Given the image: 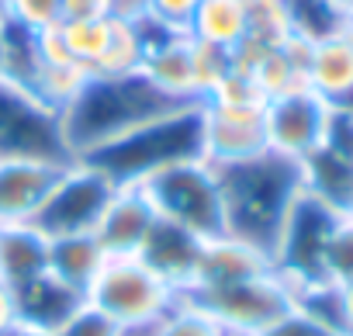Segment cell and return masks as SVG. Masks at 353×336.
I'll list each match as a JSON object with an SVG mask.
<instances>
[{
  "instance_id": "cell-41",
  "label": "cell",
  "mask_w": 353,
  "mask_h": 336,
  "mask_svg": "<svg viewBox=\"0 0 353 336\" xmlns=\"http://www.w3.org/2000/svg\"><path fill=\"white\" fill-rule=\"evenodd\" d=\"M11 336H56V333H46V329H25V326H18Z\"/></svg>"
},
{
  "instance_id": "cell-18",
  "label": "cell",
  "mask_w": 353,
  "mask_h": 336,
  "mask_svg": "<svg viewBox=\"0 0 353 336\" xmlns=\"http://www.w3.org/2000/svg\"><path fill=\"white\" fill-rule=\"evenodd\" d=\"M201 243H205V239H198V236L184 233L181 226L159 219L139 257H142L152 270H159L176 291L184 295V291L191 288V281H194V267H198Z\"/></svg>"
},
{
  "instance_id": "cell-42",
  "label": "cell",
  "mask_w": 353,
  "mask_h": 336,
  "mask_svg": "<svg viewBox=\"0 0 353 336\" xmlns=\"http://www.w3.org/2000/svg\"><path fill=\"white\" fill-rule=\"evenodd\" d=\"M329 4H336L343 14H350V18H353V0H329Z\"/></svg>"
},
{
  "instance_id": "cell-8",
  "label": "cell",
  "mask_w": 353,
  "mask_h": 336,
  "mask_svg": "<svg viewBox=\"0 0 353 336\" xmlns=\"http://www.w3.org/2000/svg\"><path fill=\"white\" fill-rule=\"evenodd\" d=\"M336 219H339V212H332L325 201H319L308 191H301V198L294 201V208L281 229L277 250H274V270H281L298 288V295L312 284H325L322 281V250H325V239H329Z\"/></svg>"
},
{
  "instance_id": "cell-44",
  "label": "cell",
  "mask_w": 353,
  "mask_h": 336,
  "mask_svg": "<svg viewBox=\"0 0 353 336\" xmlns=\"http://www.w3.org/2000/svg\"><path fill=\"white\" fill-rule=\"evenodd\" d=\"M149 329H152V326H149ZM149 329H139V333H135V336H149Z\"/></svg>"
},
{
  "instance_id": "cell-17",
  "label": "cell",
  "mask_w": 353,
  "mask_h": 336,
  "mask_svg": "<svg viewBox=\"0 0 353 336\" xmlns=\"http://www.w3.org/2000/svg\"><path fill=\"white\" fill-rule=\"evenodd\" d=\"M11 291H14V305H18L21 326L25 329H46V333H56L87 302L80 291H73L70 284H63L49 270L35 274L32 281H25V284H18Z\"/></svg>"
},
{
  "instance_id": "cell-37",
  "label": "cell",
  "mask_w": 353,
  "mask_h": 336,
  "mask_svg": "<svg viewBox=\"0 0 353 336\" xmlns=\"http://www.w3.org/2000/svg\"><path fill=\"white\" fill-rule=\"evenodd\" d=\"M111 18H118V21H128V25H145V21H152L149 0H114Z\"/></svg>"
},
{
  "instance_id": "cell-23",
  "label": "cell",
  "mask_w": 353,
  "mask_h": 336,
  "mask_svg": "<svg viewBox=\"0 0 353 336\" xmlns=\"http://www.w3.org/2000/svg\"><path fill=\"white\" fill-rule=\"evenodd\" d=\"M87 80H90V70L83 63H73V59H66V63H42L39 59V70H35V80H32L28 94H35L46 108L63 115L80 97Z\"/></svg>"
},
{
  "instance_id": "cell-20",
  "label": "cell",
  "mask_w": 353,
  "mask_h": 336,
  "mask_svg": "<svg viewBox=\"0 0 353 336\" xmlns=\"http://www.w3.org/2000/svg\"><path fill=\"white\" fill-rule=\"evenodd\" d=\"M49 267V236L35 226H0V281L18 288Z\"/></svg>"
},
{
  "instance_id": "cell-6",
  "label": "cell",
  "mask_w": 353,
  "mask_h": 336,
  "mask_svg": "<svg viewBox=\"0 0 353 336\" xmlns=\"http://www.w3.org/2000/svg\"><path fill=\"white\" fill-rule=\"evenodd\" d=\"M181 298L201 305L225 329V336H256L298 305V288L281 270H267L236 284L184 291Z\"/></svg>"
},
{
  "instance_id": "cell-15",
  "label": "cell",
  "mask_w": 353,
  "mask_h": 336,
  "mask_svg": "<svg viewBox=\"0 0 353 336\" xmlns=\"http://www.w3.org/2000/svg\"><path fill=\"white\" fill-rule=\"evenodd\" d=\"M267 270H274V260L263 250H256V246H250L236 236H215V239L201 243L194 281H191L188 291L236 284V281H246V277H256V274H267Z\"/></svg>"
},
{
  "instance_id": "cell-28",
  "label": "cell",
  "mask_w": 353,
  "mask_h": 336,
  "mask_svg": "<svg viewBox=\"0 0 353 336\" xmlns=\"http://www.w3.org/2000/svg\"><path fill=\"white\" fill-rule=\"evenodd\" d=\"M59 35L66 42V52L83 63L87 70L97 63V56L108 46L111 35V18H94V21H59Z\"/></svg>"
},
{
  "instance_id": "cell-16",
  "label": "cell",
  "mask_w": 353,
  "mask_h": 336,
  "mask_svg": "<svg viewBox=\"0 0 353 336\" xmlns=\"http://www.w3.org/2000/svg\"><path fill=\"white\" fill-rule=\"evenodd\" d=\"M308 87L332 108H353V18L312 46Z\"/></svg>"
},
{
  "instance_id": "cell-29",
  "label": "cell",
  "mask_w": 353,
  "mask_h": 336,
  "mask_svg": "<svg viewBox=\"0 0 353 336\" xmlns=\"http://www.w3.org/2000/svg\"><path fill=\"white\" fill-rule=\"evenodd\" d=\"M232 70V52L212 42H201L191 35V77H194V90L198 101H205Z\"/></svg>"
},
{
  "instance_id": "cell-25",
  "label": "cell",
  "mask_w": 353,
  "mask_h": 336,
  "mask_svg": "<svg viewBox=\"0 0 353 336\" xmlns=\"http://www.w3.org/2000/svg\"><path fill=\"white\" fill-rule=\"evenodd\" d=\"M284 4H288L291 32L294 35H305L312 42L336 35L350 21V14H343L336 4H329V0H284Z\"/></svg>"
},
{
  "instance_id": "cell-22",
  "label": "cell",
  "mask_w": 353,
  "mask_h": 336,
  "mask_svg": "<svg viewBox=\"0 0 353 336\" xmlns=\"http://www.w3.org/2000/svg\"><path fill=\"white\" fill-rule=\"evenodd\" d=\"M188 32L201 42H212L232 52L250 32L243 0H198Z\"/></svg>"
},
{
  "instance_id": "cell-35",
  "label": "cell",
  "mask_w": 353,
  "mask_h": 336,
  "mask_svg": "<svg viewBox=\"0 0 353 336\" xmlns=\"http://www.w3.org/2000/svg\"><path fill=\"white\" fill-rule=\"evenodd\" d=\"M194 8H198V0H149L152 21L163 28H176V32H188Z\"/></svg>"
},
{
  "instance_id": "cell-7",
  "label": "cell",
  "mask_w": 353,
  "mask_h": 336,
  "mask_svg": "<svg viewBox=\"0 0 353 336\" xmlns=\"http://www.w3.org/2000/svg\"><path fill=\"white\" fill-rule=\"evenodd\" d=\"M0 159H59L73 163L59 111L46 108L25 87L0 80Z\"/></svg>"
},
{
  "instance_id": "cell-34",
  "label": "cell",
  "mask_w": 353,
  "mask_h": 336,
  "mask_svg": "<svg viewBox=\"0 0 353 336\" xmlns=\"http://www.w3.org/2000/svg\"><path fill=\"white\" fill-rule=\"evenodd\" d=\"M8 21L28 32H42L63 21V0H8Z\"/></svg>"
},
{
  "instance_id": "cell-40",
  "label": "cell",
  "mask_w": 353,
  "mask_h": 336,
  "mask_svg": "<svg viewBox=\"0 0 353 336\" xmlns=\"http://www.w3.org/2000/svg\"><path fill=\"white\" fill-rule=\"evenodd\" d=\"M0 80H8V18L0 21Z\"/></svg>"
},
{
  "instance_id": "cell-5",
  "label": "cell",
  "mask_w": 353,
  "mask_h": 336,
  "mask_svg": "<svg viewBox=\"0 0 353 336\" xmlns=\"http://www.w3.org/2000/svg\"><path fill=\"white\" fill-rule=\"evenodd\" d=\"M176 298L181 291L142 257H108L87 288V302L94 308L135 333L156 326L176 305Z\"/></svg>"
},
{
  "instance_id": "cell-3",
  "label": "cell",
  "mask_w": 353,
  "mask_h": 336,
  "mask_svg": "<svg viewBox=\"0 0 353 336\" xmlns=\"http://www.w3.org/2000/svg\"><path fill=\"white\" fill-rule=\"evenodd\" d=\"M194 156H201V104L176 108L101 149H90L80 156V163L94 166L121 188V184H142L163 166Z\"/></svg>"
},
{
  "instance_id": "cell-31",
  "label": "cell",
  "mask_w": 353,
  "mask_h": 336,
  "mask_svg": "<svg viewBox=\"0 0 353 336\" xmlns=\"http://www.w3.org/2000/svg\"><path fill=\"white\" fill-rule=\"evenodd\" d=\"M205 104H215V108H243V111H267L270 97L260 90V83H256L250 73L229 70V77L205 97Z\"/></svg>"
},
{
  "instance_id": "cell-10",
  "label": "cell",
  "mask_w": 353,
  "mask_h": 336,
  "mask_svg": "<svg viewBox=\"0 0 353 336\" xmlns=\"http://www.w3.org/2000/svg\"><path fill=\"white\" fill-rule=\"evenodd\" d=\"M332 104L322 101L312 87L308 90H294L284 97H274L263 111V125H267V149L281 152L294 163H305L312 152H319L329 139V125H332Z\"/></svg>"
},
{
  "instance_id": "cell-1",
  "label": "cell",
  "mask_w": 353,
  "mask_h": 336,
  "mask_svg": "<svg viewBox=\"0 0 353 336\" xmlns=\"http://www.w3.org/2000/svg\"><path fill=\"white\" fill-rule=\"evenodd\" d=\"M215 170L225 205V236H236L274 260L281 229L305 191L301 163L267 149L260 156L215 166Z\"/></svg>"
},
{
  "instance_id": "cell-14",
  "label": "cell",
  "mask_w": 353,
  "mask_h": 336,
  "mask_svg": "<svg viewBox=\"0 0 353 336\" xmlns=\"http://www.w3.org/2000/svg\"><path fill=\"white\" fill-rule=\"evenodd\" d=\"M145 35V56H142V77L166 97L198 104L194 77H191V32L163 28L156 21L142 25Z\"/></svg>"
},
{
  "instance_id": "cell-24",
  "label": "cell",
  "mask_w": 353,
  "mask_h": 336,
  "mask_svg": "<svg viewBox=\"0 0 353 336\" xmlns=\"http://www.w3.org/2000/svg\"><path fill=\"white\" fill-rule=\"evenodd\" d=\"M142 56H145L142 25H128V21L111 18L108 46L97 56V63L90 66V77H132L142 70Z\"/></svg>"
},
{
  "instance_id": "cell-12",
  "label": "cell",
  "mask_w": 353,
  "mask_h": 336,
  "mask_svg": "<svg viewBox=\"0 0 353 336\" xmlns=\"http://www.w3.org/2000/svg\"><path fill=\"white\" fill-rule=\"evenodd\" d=\"M267 152V125L263 111L243 108H215L201 101V156L212 166L239 163Z\"/></svg>"
},
{
  "instance_id": "cell-32",
  "label": "cell",
  "mask_w": 353,
  "mask_h": 336,
  "mask_svg": "<svg viewBox=\"0 0 353 336\" xmlns=\"http://www.w3.org/2000/svg\"><path fill=\"white\" fill-rule=\"evenodd\" d=\"M56 336H135V329H125L121 322H114L111 315H104L101 308H94L90 302H83L59 329Z\"/></svg>"
},
{
  "instance_id": "cell-33",
  "label": "cell",
  "mask_w": 353,
  "mask_h": 336,
  "mask_svg": "<svg viewBox=\"0 0 353 336\" xmlns=\"http://www.w3.org/2000/svg\"><path fill=\"white\" fill-rule=\"evenodd\" d=\"M256 336H343V333H339L332 322L319 319L315 312L294 305L291 312H284L274 326H267V329L256 333Z\"/></svg>"
},
{
  "instance_id": "cell-19",
  "label": "cell",
  "mask_w": 353,
  "mask_h": 336,
  "mask_svg": "<svg viewBox=\"0 0 353 336\" xmlns=\"http://www.w3.org/2000/svg\"><path fill=\"white\" fill-rule=\"evenodd\" d=\"M301 170H305L308 195H315L339 215L353 212V156H346L332 146H322L319 152H312L301 163Z\"/></svg>"
},
{
  "instance_id": "cell-11",
  "label": "cell",
  "mask_w": 353,
  "mask_h": 336,
  "mask_svg": "<svg viewBox=\"0 0 353 336\" xmlns=\"http://www.w3.org/2000/svg\"><path fill=\"white\" fill-rule=\"evenodd\" d=\"M70 163L0 159V226H32Z\"/></svg>"
},
{
  "instance_id": "cell-38",
  "label": "cell",
  "mask_w": 353,
  "mask_h": 336,
  "mask_svg": "<svg viewBox=\"0 0 353 336\" xmlns=\"http://www.w3.org/2000/svg\"><path fill=\"white\" fill-rule=\"evenodd\" d=\"M336 326L343 336H353V281L336 284Z\"/></svg>"
},
{
  "instance_id": "cell-4",
  "label": "cell",
  "mask_w": 353,
  "mask_h": 336,
  "mask_svg": "<svg viewBox=\"0 0 353 336\" xmlns=\"http://www.w3.org/2000/svg\"><path fill=\"white\" fill-rule=\"evenodd\" d=\"M139 188L149 195L163 222L181 226L184 233L198 239L225 236V205H222L219 170L205 156L170 163L152 177H145Z\"/></svg>"
},
{
  "instance_id": "cell-2",
  "label": "cell",
  "mask_w": 353,
  "mask_h": 336,
  "mask_svg": "<svg viewBox=\"0 0 353 336\" xmlns=\"http://www.w3.org/2000/svg\"><path fill=\"white\" fill-rule=\"evenodd\" d=\"M176 108H188V101H173L159 94L142 73L90 77L80 97L59 115V121H63V139H66L70 156L80 159L83 152L101 149Z\"/></svg>"
},
{
  "instance_id": "cell-9",
  "label": "cell",
  "mask_w": 353,
  "mask_h": 336,
  "mask_svg": "<svg viewBox=\"0 0 353 336\" xmlns=\"http://www.w3.org/2000/svg\"><path fill=\"white\" fill-rule=\"evenodd\" d=\"M114 191H118V184L111 177H104L101 170H94V166H87L80 159H73L32 226L39 233H46L49 239L94 233V226H97V219L108 208Z\"/></svg>"
},
{
  "instance_id": "cell-30",
  "label": "cell",
  "mask_w": 353,
  "mask_h": 336,
  "mask_svg": "<svg viewBox=\"0 0 353 336\" xmlns=\"http://www.w3.org/2000/svg\"><path fill=\"white\" fill-rule=\"evenodd\" d=\"M243 8H246V21H250L246 35L270 42V46H281L291 35V18H288L284 0H243Z\"/></svg>"
},
{
  "instance_id": "cell-27",
  "label": "cell",
  "mask_w": 353,
  "mask_h": 336,
  "mask_svg": "<svg viewBox=\"0 0 353 336\" xmlns=\"http://www.w3.org/2000/svg\"><path fill=\"white\" fill-rule=\"evenodd\" d=\"M322 281L325 284H350L353 281V215H339L329 239H325Z\"/></svg>"
},
{
  "instance_id": "cell-13",
  "label": "cell",
  "mask_w": 353,
  "mask_h": 336,
  "mask_svg": "<svg viewBox=\"0 0 353 336\" xmlns=\"http://www.w3.org/2000/svg\"><path fill=\"white\" fill-rule=\"evenodd\" d=\"M159 215L149 201V195L139 184H121L108 208L101 212L97 226H94V239L104 250V257H139L145 239L152 236Z\"/></svg>"
},
{
  "instance_id": "cell-39",
  "label": "cell",
  "mask_w": 353,
  "mask_h": 336,
  "mask_svg": "<svg viewBox=\"0 0 353 336\" xmlns=\"http://www.w3.org/2000/svg\"><path fill=\"white\" fill-rule=\"evenodd\" d=\"M21 326L18 319V305H14V291L0 281V336H11Z\"/></svg>"
},
{
  "instance_id": "cell-21",
  "label": "cell",
  "mask_w": 353,
  "mask_h": 336,
  "mask_svg": "<svg viewBox=\"0 0 353 336\" xmlns=\"http://www.w3.org/2000/svg\"><path fill=\"white\" fill-rule=\"evenodd\" d=\"M104 260L108 257H104V250L97 246V239L90 233L52 236L49 239V267L46 270L87 298V288L97 277V270L104 267Z\"/></svg>"
},
{
  "instance_id": "cell-26",
  "label": "cell",
  "mask_w": 353,
  "mask_h": 336,
  "mask_svg": "<svg viewBox=\"0 0 353 336\" xmlns=\"http://www.w3.org/2000/svg\"><path fill=\"white\" fill-rule=\"evenodd\" d=\"M149 336H225V329L201 305L176 298V305L149 329Z\"/></svg>"
},
{
  "instance_id": "cell-43",
  "label": "cell",
  "mask_w": 353,
  "mask_h": 336,
  "mask_svg": "<svg viewBox=\"0 0 353 336\" xmlns=\"http://www.w3.org/2000/svg\"><path fill=\"white\" fill-rule=\"evenodd\" d=\"M8 18V0H0V21Z\"/></svg>"
},
{
  "instance_id": "cell-45",
  "label": "cell",
  "mask_w": 353,
  "mask_h": 336,
  "mask_svg": "<svg viewBox=\"0 0 353 336\" xmlns=\"http://www.w3.org/2000/svg\"><path fill=\"white\" fill-rule=\"evenodd\" d=\"M350 111H353V108H350Z\"/></svg>"
},
{
  "instance_id": "cell-36",
  "label": "cell",
  "mask_w": 353,
  "mask_h": 336,
  "mask_svg": "<svg viewBox=\"0 0 353 336\" xmlns=\"http://www.w3.org/2000/svg\"><path fill=\"white\" fill-rule=\"evenodd\" d=\"M114 0H63V21H94L111 18Z\"/></svg>"
}]
</instances>
